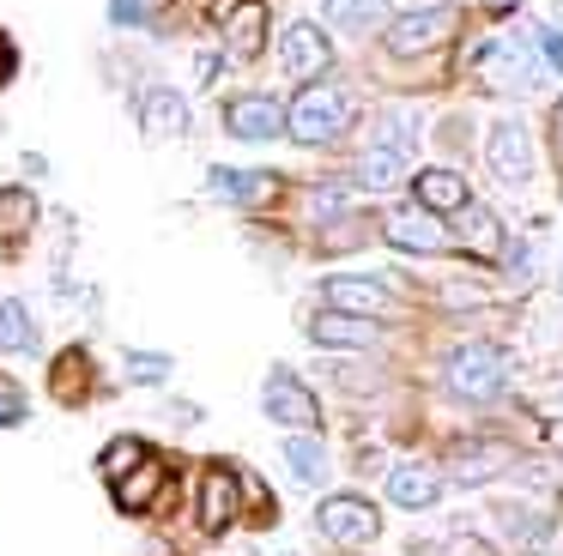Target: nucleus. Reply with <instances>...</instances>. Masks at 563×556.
Returning a JSON list of instances; mask_svg holds the SVG:
<instances>
[{
    "instance_id": "1",
    "label": "nucleus",
    "mask_w": 563,
    "mask_h": 556,
    "mask_svg": "<svg viewBox=\"0 0 563 556\" xmlns=\"http://www.w3.org/2000/svg\"><path fill=\"white\" fill-rule=\"evenodd\" d=\"M345 127H352V97L328 79H309L303 97L285 109V133H291L297 145H328V140H340Z\"/></svg>"
},
{
    "instance_id": "2",
    "label": "nucleus",
    "mask_w": 563,
    "mask_h": 556,
    "mask_svg": "<svg viewBox=\"0 0 563 556\" xmlns=\"http://www.w3.org/2000/svg\"><path fill=\"white\" fill-rule=\"evenodd\" d=\"M442 375H449V393H454V399H466V405H485V399H497L503 381H509V357H503L497 345H478V338H473V345L454 351Z\"/></svg>"
},
{
    "instance_id": "3",
    "label": "nucleus",
    "mask_w": 563,
    "mask_h": 556,
    "mask_svg": "<svg viewBox=\"0 0 563 556\" xmlns=\"http://www.w3.org/2000/svg\"><path fill=\"white\" fill-rule=\"evenodd\" d=\"M316 526H321V538H333V544H369L382 532V520L364 496H328V502L316 508Z\"/></svg>"
},
{
    "instance_id": "4",
    "label": "nucleus",
    "mask_w": 563,
    "mask_h": 556,
    "mask_svg": "<svg viewBox=\"0 0 563 556\" xmlns=\"http://www.w3.org/2000/svg\"><path fill=\"white\" fill-rule=\"evenodd\" d=\"M261 405H267V418L285 423V430H316V423H321L316 393H309V387L297 381L291 369H273V375H267V393H261Z\"/></svg>"
},
{
    "instance_id": "5",
    "label": "nucleus",
    "mask_w": 563,
    "mask_h": 556,
    "mask_svg": "<svg viewBox=\"0 0 563 556\" xmlns=\"http://www.w3.org/2000/svg\"><path fill=\"white\" fill-rule=\"evenodd\" d=\"M279 60L285 73H297V79H321V73L333 67V43L321 24H285L279 36Z\"/></svg>"
},
{
    "instance_id": "6",
    "label": "nucleus",
    "mask_w": 563,
    "mask_h": 556,
    "mask_svg": "<svg viewBox=\"0 0 563 556\" xmlns=\"http://www.w3.org/2000/svg\"><path fill=\"white\" fill-rule=\"evenodd\" d=\"M442 36H454V7H424V12H406V19L388 24L394 55H424V48H437Z\"/></svg>"
},
{
    "instance_id": "7",
    "label": "nucleus",
    "mask_w": 563,
    "mask_h": 556,
    "mask_svg": "<svg viewBox=\"0 0 563 556\" xmlns=\"http://www.w3.org/2000/svg\"><path fill=\"white\" fill-rule=\"evenodd\" d=\"M388 242L406 254H437V248H449V230H442L437 212L412 205V212H388Z\"/></svg>"
},
{
    "instance_id": "8",
    "label": "nucleus",
    "mask_w": 563,
    "mask_h": 556,
    "mask_svg": "<svg viewBox=\"0 0 563 556\" xmlns=\"http://www.w3.org/2000/svg\"><path fill=\"white\" fill-rule=\"evenodd\" d=\"M490 169H497L503 181L533 176V140H527L521 121H497V127H490Z\"/></svg>"
},
{
    "instance_id": "9",
    "label": "nucleus",
    "mask_w": 563,
    "mask_h": 556,
    "mask_svg": "<svg viewBox=\"0 0 563 556\" xmlns=\"http://www.w3.org/2000/svg\"><path fill=\"white\" fill-rule=\"evenodd\" d=\"M473 67L490 73V85H503V91H527L533 85V55H527L521 43H478L473 48Z\"/></svg>"
},
{
    "instance_id": "10",
    "label": "nucleus",
    "mask_w": 563,
    "mask_h": 556,
    "mask_svg": "<svg viewBox=\"0 0 563 556\" xmlns=\"http://www.w3.org/2000/svg\"><path fill=\"white\" fill-rule=\"evenodd\" d=\"M236 490H243V478H236L231 466H207V478H200V526L207 532H224L236 520Z\"/></svg>"
},
{
    "instance_id": "11",
    "label": "nucleus",
    "mask_w": 563,
    "mask_h": 556,
    "mask_svg": "<svg viewBox=\"0 0 563 556\" xmlns=\"http://www.w3.org/2000/svg\"><path fill=\"white\" fill-rule=\"evenodd\" d=\"M321 297H328V309L364 314V321L388 314V285H376V278H328V285H321Z\"/></svg>"
},
{
    "instance_id": "12",
    "label": "nucleus",
    "mask_w": 563,
    "mask_h": 556,
    "mask_svg": "<svg viewBox=\"0 0 563 556\" xmlns=\"http://www.w3.org/2000/svg\"><path fill=\"white\" fill-rule=\"evenodd\" d=\"M224 127H231L236 140H273V133H285V109L273 103V97H236V103L224 109Z\"/></svg>"
},
{
    "instance_id": "13",
    "label": "nucleus",
    "mask_w": 563,
    "mask_h": 556,
    "mask_svg": "<svg viewBox=\"0 0 563 556\" xmlns=\"http://www.w3.org/2000/svg\"><path fill=\"white\" fill-rule=\"evenodd\" d=\"M140 127H146V140H176V133L188 127V103L170 85H152V91L140 97Z\"/></svg>"
},
{
    "instance_id": "14",
    "label": "nucleus",
    "mask_w": 563,
    "mask_h": 556,
    "mask_svg": "<svg viewBox=\"0 0 563 556\" xmlns=\"http://www.w3.org/2000/svg\"><path fill=\"white\" fill-rule=\"evenodd\" d=\"M309 338H316V345L369 351L382 333H376V321H364V314H340V309H328V314H316V321H309Z\"/></svg>"
},
{
    "instance_id": "15",
    "label": "nucleus",
    "mask_w": 563,
    "mask_h": 556,
    "mask_svg": "<svg viewBox=\"0 0 563 556\" xmlns=\"http://www.w3.org/2000/svg\"><path fill=\"white\" fill-rule=\"evenodd\" d=\"M224 48H231L236 60H255L261 48H267V7H261V0H243V7L224 19Z\"/></svg>"
},
{
    "instance_id": "16",
    "label": "nucleus",
    "mask_w": 563,
    "mask_h": 556,
    "mask_svg": "<svg viewBox=\"0 0 563 556\" xmlns=\"http://www.w3.org/2000/svg\"><path fill=\"white\" fill-rule=\"evenodd\" d=\"M442 483L430 466H394L388 471V502L394 508H412V514H424V508H437Z\"/></svg>"
},
{
    "instance_id": "17",
    "label": "nucleus",
    "mask_w": 563,
    "mask_h": 556,
    "mask_svg": "<svg viewBox=\"0 0 563 556\" xmlns=\"http://www.w3.org/2000/svg\"><path fill=\"white\" fill-rule=\"evenodd\" d=\"M158 490H164V466H158V459H140L134 471L115 478V508H122V514H146Z\"/></svg>"
},
{
    "instance_id": "18",
    "label": "nucleus",
    "mask_w": 563,
    "mask_h": 556,
    "mask_svg": "<svg viewBox=\"0 0 563 556\" xmlns=\"http://www.w3.org/2000/svg\"><path fill=\"white\" fill-rule=\"evenodd\" d=\"M454 218H461L454 230H461V242H466L473 254H485V260H490V254H503V224H497V212H490V205L466 200Z\"/></svg>"
},
{
    "instance_id": "19",
    "label": "nucleus",
    "mask_w": 563,
    "mask_h": 556,
    "mask_svg": "<svg viewBox=\"0 0 563 556\" xmlns=\"http://www.w3.org/2000/svg\"><path fill=\"white\" fill-rule=\"evenodd\" d=\"M509 447L503 442H473V447H454V478L461 483H485L497 478V471H509Z\"/></svg>"
},
{
    "instance_id": "20",
    "label": "nucleus",
    "mask_w": 563,
    "mask_h": 556,
    "mask_svg": "<svg viewBox=\"0 0 563 556\" xmlns=\"http://www.w3.org/2000/svg\"><path fill=\"white\" fill-rule=\"evenodd\" d=\"M37 230V193L31 188H0V242L13 248Z\"/></svg>"
},
{
    "instance_id": "21",
    "label": "nucleus",
    "mask_w": 563,
    "mask_h": 556,
    "mask_svg": "<svg viewBox=\"0 0 563 556\" xmlns=\"http://www.w3.org/2000/svg\"><path fill=\"white\" fill-rule=\"evenodd\" d=\"M418 205H424V212H461L466 181L454 176V169H424V176H418Z\"/></svg>"
},
{
    "instance_id": "22",
    "label": "nucleus",
    "mask_w": 563,
    "mask_h": 556,
    "mask_svg": "<svg viewBox=\"0 0 563 556\" xmlns=\"http://www.w3.org/2000/svg\"><path fill=\"white\" fill-rule=\"evenodd\" d=\"M400 176H406V152H400V145H369V152L357 157V181H364L369 193L394 188Z\"/></svg>"
},
{
    "instance_id": "23",
    "label": "nucleus",
    "mask_w": 563,
    "mask_h": 556,
    "mask_svg": "<svg viewBox=\"0 0 563 556\" xmlns=\"http://www.w3.org/2000/svg\"><path fill=\"white\" fill-rule=\"evenodd\" d=\"M207 188L219 193V200H236V205H255L273 193V176H249V169H212Z\"/></svg>"
},
{
    "instance_id": "24",
    "label": "nucleus",
    "mask_w": 563,
    "mask_h": 556,
    "mask_svg": "<svg viewBox=\"0 0 563 556\" xmlns=\"http://www.w3.org/2000/svg\"><path fill=\"white\" fill-rule=\"evenodd\" d=\"M0 351H37V321L13 297H0Z\"/></svg>"
},
{
    "instance_id": "25",
    "label": "nucleus",
    "mask_w": 563,
    "mask_h": 556,
    "mask_svg": "<svg viewBox=\"0 0 563 556\" xmlns=\"http://www.w3.org/2000/svg\"><path fill=\"white\" fill-rule=\"evenodd\" d=\"M285 466H291L303 483H321V478H328V447L303 430V435H291V442H285Z\"/></svg>"
},
{
    "instance_id": "26",
    "label": "nucleus",
    "mask_w": 563,
    "mask_h": 556,
    "mask_svg": "<svg viewBox=\"0 0 563 556\" xmlns=\"http://www.w3.org/2000/svg\"><path fill=\"white\" fill-rule=\"evenodd\" d=\"M140 459H146V442H140V435H122V442H110V447H103V459H98V466H103V478L115 483L122 471H134Z\"/></svg>"
},
{
    "instance_id": "27",
    "label": "nucleus",
    "mask_w": 563,
    "mask_h": 556,
    "mask_svg": "<svg viewBox=\"0 0 563 556\" xmlns=\"http://www.w3.org/2000/svg\"><path fill=\"white\" fill-rule=\"evenodd\" d=\"M86 381H91L86 351H67V357L55 363V393H62V399H79V393H86Z\"/></svg>"
},
{
    "instance_id": "28",
    "label": "nucleus",
    "mask_w": 563,
    "mask_h": 556,
    "mask_svg": "<svg viewBox=\"0 0 563 556\" xmlns=\"http://www.w3.org/2000/svg\"><path fill=\"white\" fill-rule=\"evenodd\" d=\"M328 19H333V24H352V31H364V24L382 19V0H328Z\"/></svg>"
},
{
    "instance_id": "29",
    "label": "nucleus",
    "mask_w": 563,
    "mask_h": 556,
    "mask_svg": "<svg viewBox=\"0 0 563 556\" xmlns=\"http://www.w3.org/2000/svg\"><path fill=\"white\" fill-rule=\"evenodd\" d=\"M164 375H170V357H158V351H128V381L158 387Z\"/></svg>"
},
{
    "instance_id": "30",
    "label": "nucleus",
    "mask_w": 563,
    "mask_h": 556,
    "mask_svg": "<svg viewBox=\"0 0 563 556\" xmlns=\"http://www.w3.org/2000/svg\"><path fill=\"white\" fill-rule=\"evenodd\" d=\"M19 418H25V393H19V381L0 375V430H13Z\"/></svg>"
},
{
    "instance_id": "31",
    "label": "nucleus",
    "mask_w": 563,
    "mask_h": 556,
    "mask_svg": "<svg viewBox=\"0 0 563 556\" xmlns=\"http://www.w3.org/2000/svg\"><path fill=\"white\" fill-rule=\"evenodd\" d=\"M309 212H316V218H340V212H345V188H316Z\"/></svg>"
},
{
    "instance_id": "32",
    "label": "nucleus",
    "mask_w": 563,
    "mask_h": 556,
    "mask_svg": "<svg viewBox=\"0 0 563 556\" xmlns=\"http://www.w3.org/2000/svg\"><path fill=\"white\" fill-rule=\"evenodd\" d=\"M110 19L115 24H146V0H110Z\"/></svg>"
},
{
    "instance_id": "33",
    "label": "nucleus",
    "mask_w": 563,
    "mask_h": 556,
    "mask_svg": "<svg viewBox=\"0 0 563 556\" xmlns=\"http://www.w3.org/2000/svg\"><path fill=\"white\" fill-rule=\"evenodd\" d=\"M539 48H545L551 67H563V31H539Z\"/></svg>"
},
{
    "instance_id": "34",
    "label": "nucleus",
    "mask_w": 563,
    "mask_h": 556,
    "mask_svg": "<svg viewBox=\"0 0 563 556\" xmlns=\"http://www.w3.org/2000/svg\"><path fill=\"white\" fill-rule=\"evenodd\" d=\"M13 67H19V55H13V43H7V36H0V85L13 79Z\"/></svg>"
},
{
    "instance_id": "35",
    "label": "nucleus",
    "mask_w": 563,
    "mask_h": 556,
    "mask_svg": "<svg viewBox=\"0 0 563 556\" xmlns=\"http://www.w3.org/2000/svg\"><path fill=\"white\" fill-rule=\"evenodd\" d=\"M558 127H563V109H558Z\"/></svg>"
}]
</instances>
